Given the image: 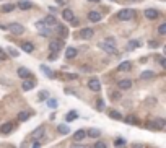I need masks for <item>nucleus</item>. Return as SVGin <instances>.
<instances>
[{"instance_id":"41","label":"nucleus","mask_w":166,"mask_h":148,"mask_svg":"<svg viewBox=\"0 0 166 148\" xmlns=\"http://www.w3.org/2000/svg\"><path fill=\"white\" fill-rule=\"evenodd\" d=\"M122 145H125V142H124L122 138H117V140H116V146H119V148H121Z\"/></svg>"},{"instance_id":"12","label":"nucleus","mask_w":166,"mask_h":148,"mask_svg":"<svg viewBox=\"0 0 166 148\" xmlns=\"http://www.w3.org/2000/svg\"><path fill=\"white\" fill-rule=\"evenodd\" d=\"M101 18H103V15L99 13V11H90V13H88V20L93 21V23L101 21Z\"/></svg>"},{"instance_id":"19","label":"nucleus","mask_w":166,"mask_h":148,"mask_svg":"<svg viewBox=\"0 0 166 148\" xmlns=\"http://www.w3.org/2000/svg\"><path fill=\"white\" fill-rule=\"evenodd\" d=\"M44 25L51 28V26H55L57 21H55V18H54L52 15H49V16H46V18H44Z\"/></svg>"},{"instance_id":"2","label":"nucleus","mask_w":166,"mask_h":148,"mask_svg":"<svg viewBox=\"0 0 166 148\" xmlns=\"http://www.w3.org/2000/svg\"><path fill=\"white\" fill-rule=\"evenodd\" d=\"M148 127L150 129H158V130H163L166 127V121L163 117H156V119H153V121L148 124Z\"/></svg>"},{"instance_id":"45","label":"nucleus","mask_w":166,"mask_h":148,"mask_svg":"<svg viewBox=\"0 0 166 148\" xmlns=\"http://www.w3.org/2000/svg\"><path fill=\"white\" fill-rule=\"evenodd\" d=\"M160 65H161V67H166V60H164V59H160Z\"/></svg>"},{"instance_id":"9","label":"nucleus","mask_w":166,"mask_h":148,"mask_svg":"<svg viewBox=\"0 0 166 148\" xmlns=\"http://www.w3.org/2000/svg\"><path fill=\"white\" fill-rule=\"evenodd\" d=\"M117 86L121 88V90H129L130 86H132V80H129V78L119 80V82H117Z\"/></svg>"},{"instance_id":"5","label":"nucleus","mask_w":166,"mask_h":148,"mask_svg":"<svg viewBox=\"0 0 166 148\" xmlns=\"http://www.w3.org/2000/svg\"><path fill=\"white\" fill-rule=\"evenodd\" d=\"M88 88H90L91 91H101V83H99V80H98V78L88 80Z\"/></svg>"},{"instance_id":"40","label":"nucleus","mask_w":166,"mask_h":148,"mask_svg":"<svg viewBox=\"0 0 166 148\" xmlns=\"http://www.w3.org/2000/svg\"><path fill=\"white\" fill-rule=\"evenodd\" d=\"M36 28H38L39 31H41L43 28H46V25H44V21H38V23H36Z\"/></svg>"},{"instance_id":"1","label":"nucleus","mask_w":166,"mask_h":148,"mask_svg":"<svg viewBox=\"0 0 166 148\" xmlns=\"http://www.w3.org/2000/svg\"><path fill=\"white\" fill-rule=\"evenodd\" d=\"M134 15H135V11L132 8H124V10H121L117 13V18L121 21H127V20H132Z\"/></svg>"},{"instance_id":"38","label":"nucleus","mask_w":166,"mask_h":148,"mask_svg":"<svg viewBox=\"0 0 166 148\" xmlns=\"http://www.w3.org/2000/svg\"><path fill=\"white\" fill-rule=\"evenodd\" d=\"M158 33L160 34H166V23H163V25L158 26Z\"/></svg>"},{"instance_id":"22","label":"nucleus","mask_w":166,"mask_h":148,"mask_svg":"<svg viewBox=\"0 0 166 148\" xmlns=\"http://www.w3.org/2000/svg\"><path fill=\"white\" fill-rule=\"evenodd\" d=\"M18 7L21 10H30L33 7V3L30 2V0H21V2H18Z\"/></svg>"},{"instance_id":"34","label":"nucleus","mask_w":166,"mask_h":148,"mask_svg":"<svg viewBox=\"0 0 166 148\" xmlns=\"http://www.w3.org/2000/svg\"><path fill=\"white\" fill-rule=\"evenodd\" d=\"M109 116H111L112 119H116V121H122L121 112H117V111H111V112H109Z\"/></svg>"},{"instance_id":"29","label":"nucleus","mask_w":166,"mask_h":148,"mask_svg":"<svg viewBox=\"0 0 166 148\" xmlns=\"http://www.w3.org/2000/svg\"><path fill=\"white\" fill-rule=\"evenodd\" d=\"M21 47H23V50H25V52H33V50H34V46H33L31 42H23Z\"/></svg>"},{"instance_id":"8","label":"nucleus","mask_w":166,"mask_h":148,"mask_svg":"<svg viewBox=\"0 0 166 148\" xmlns=\"http://www.w3.org/2000/svg\"><path fill=\"white\" fill-rule=\"evenodd\" d=\"M145 16L148 20H156L158 16H160V11L158 10H153V8H147L145 10Z\"/></svg>"},{"instance_id":"24","label":"nucleus","mask_w":166,"mask_h":148,"mask_svg":"<svg viewBox=\"0 0 166 148\" xmlns=\"http://www.w3.org/2000/svg\"><path fill=\"white\" fill-rule=\"evenodd\" d=\"M77 117H78V112H77V111H70V112H67L65 121H67V122H72V121H75Z\"/></svg>"},{"instance_id":"43","label":"nucleus","mask_w":166,"mask_h":148,"mask_svg":"<svg viewBox=\"0 0 166 148\" xmlns=\"http://www.w3.org/2000/svg\"><path fill=\"white\" fill-rule=\"evenodd\" d=\"M55 2L59 3V5H67V3H68V0H55Z\"/></svg>"},{"instance_id":"7","label":"nucleus","mask_w":166,"mask_h":148,"mask_svg":"<svg viewBox=\"0 0 166 148\" xmlns=\"http://www.w3.org/2000/svg\"><path fill=\"white\" fill-rule=\"evenodd\" d=\"M18 77L20 78H23V80H26V78H33V73L28 70V68H25V67H20L18 68Z\"/></svg>"},{"instance_id":"30","label":"nucleus","mask_w":166,"mask_h":148,"mask_svg":"<svg viewBox=\"0 0 166 148\" xmlns=\"http://www.w3.org/2000/svg\"><path fill=\"white\" fill-rule=\"evenodd\" d=\"M130 67H132V64L127 60V62H122V64L119 65V70H121V72H127V70H130Z\"/></svg>"},{"instance_id":"23","label":"nucleus","mask_w":166,"mask_h":148,"mask_svg":"<svg viewBox=\"0 0 166 148\" xmlns=\"http://www.w3.org/2000/svg\"><path fill=\"white\" fill-rule=\"evenodd\" d=\"M57 33H59V36H62V39H65L67 34H68V30H67V26L60 25L59 28H57Z\"/></svg>"},{"instance_id":"31","label":"nucleus","mask_w":166,"mask_h":148,"mask_svg":"<svg viewBox=\"0 0 166 148\" xmlns=\"http://www.w3.org/2000/svg\"><path fill=\"white\" fill-rule=\"evenodd\" d=\"M57 130H59V134H62V135H67L68 132H70V129H68V125H65V124H64V125L60 124L59 127H57Z\"/></svg>"},{"instance_id":"37","label":"nucleus","mask_w":166,"mask_h":148,"mask_svg":"<svg viewBox=\"0 0 166 148\" xmlns=\"http://www.w3.org/2000/svg\"><path fill=\"white\" fill-rule=\"evenodd\" d=\"M96 109H98V111H103V109H104V101H103V99H98V101H96Z\"/></svg>"},{"instance_id":"27","label":"nucleus","mask_w":166,"mask_h":148,"mask_svg":"<svg viewBox=\"0 0 166 148\" xmlns=\"http://www.w3.org/2000/svg\"><path fill=\"white\" fill-rule=\"evenodd\" d=\"M30 117H31V112H30V111H23V112L18 114V119H20L21 122H23V121H28Z\"/></svg>"},{"instance_id":"46","label":"nucleus","mask_w":166,"mask_h":148,"mask_svg":"<svg viewBox=\"0 0 166 148\" xmlns=\"http://www.w3.org/2000/svg\"><path fill=\"white\" fill-rule=\"evenodd\" d=\"M148 46H150V47H158V42H150Z\"/></svg>"},{"instance_id":"16","label":"nucleus","mask_w":166,"mask_h":148,"mask_svg":"<svg viewBox=\"0 0 166 148\" xmlns=\"http://www.w3.org/2000/svg\"><path fill=\"white\" fill-rule=\"evenodd\" d=\"M41 72L44 73L46 77H49V78H55V73L51 70V68L47 67V65H41Z\"/></svg>"},{"instance_id":"3","label":"nucleus","mask_w":166,"mask_h":148,"mask_svg":"<svg viewBox=\"0 0 166 148\" xmlns=\"http://www.w3.org/2000/svg\"><path fill=\"white\" fill-rule=\"evenodd\" d=\"M64 47V41L62 39H52L49 42V50L51 52H59V50Z\"/></svg>"},{"instance_id":"26","label":"nucleus","mask_w":166,"mask_h":148,"mask_svg":"<svg viewBox=\"0 0 166 148\" xmlns=\"http://www.w3.org/2000/svg\"><path fill=\"white\" fill-rule=\"evenodd\" d=\"M13 8H15V5L13 3H5V5H2V10L3 13H10V11H13Z\"/></svg>"},{"instance_id":"17","label":"nucleus","mask_w":166,"mask_h":148,"mask_svg":"<svg viewBox=\"0 0 166 148\" xmlns=\"http://www.w3.org/2000/svg\"><path fill=\"white\" fill-rule=\"evenodd\" d=\"M62 18L67 20V21H72L73 20V11L70 8H65L64 11H62Z\"/></svg>"},{"instance_id":"47","label":"nucleus","mask_w":166,"mask_h":148,"mask_svg":"<svg viewBox=\"0 0 166 148\" xmlns=\"http://www.w3.org/2000/svg\"><path fill=\"white\" fill-rule=\"evenodd\" d=\"M49 59H51V60H55V59H57V55H55V52H54L52 55H51V57H49Z\"/></svg>"},{"instance_id":"39","label":"nucleus","mask_w":166,"mask_h":148,"mask_svg":"<svg viewBox=\"0 0 166 148\" xmlns=\"http://www.w3.org/2000/svg\"><path fill=\"white\" fill-rule=\"evenodd\" d=\"M0 60H7V54H5V50L0 47Z\"/></svg>"},{"instance_id":"15","label":"nucleus","mask_w":166,"mask_h":148,"mask_svg":"<svg viewBox=\"0 0 166 148\" xmlns=\"http://www.w3.org/2000/svg\"><path fill=\"white\" fill-rule=\"evenodd\" d=\"M44 135V125H41V127H38L36 130H34V132L31 134V137L34 140H38V138H41V137Z\"/></svg>"},{"instance_id":"33","label":"nucleus","mask_w":166,"mask_h":148,"mask_svg":"<svg viewBox=\"0 0 166 148\" xmlns=\"http://www.w3.org/2000/svg\"><path fill=\"white\" fill-rule=\"evenodd\" d=\"M62 78H65V80H77V75H75V73H67V72H62Z\"/></svg>"},{"instance_id":"4","label":"nucleus","mask_w":166,"mask_h":148,"mask_svg":"<svg viewBox=\"0 0 166 148\" xmlns=\"http://www.w3.org/2000/svg\"><path fill=\"white\" fill-rule=\"evenodd\" d=\"M7 28L10 30V33L16 34V36H20V34L25 33V28H23V25H20V23H10Z\"/></svg>"},{"instance_id":"42","label":"nucleus","mask_w":166,"mask_h":148,"mask_svg":"<svg viewBox=\"0 0 166 148\" xmlns=\"http://www.w3.org/2000/svg\"><path fill=\"white\" fill-rule=\"evenodd\" d=\"M95 148H106V143H103V142H98V143L95 145Z\"/></svg>"},{"instance_id":"10","label":"nucleus","mask_w":166,"mask_h":148,"mask_svg":"<svg viewBox=\"0 0 166 148\" xmlns=\"http://www.w3.org/2000/svg\"><path fill=\"white\" fill-rule=\"evenodd\" d=\"M80 38H82V39L93 38V28H83V30L80 31Z\"/></svg>"},{"instance_id":"18","label":"nucleus","mask_w":166,"mask_h":148,"mask_svg":"<svg viewBox=\"0 0 166 148\" xmlns=\"http://www.w3.org/2000/svg\"><path fill=\"white\" fill-rule=\"evenodd\" d=\"M77 54H78V50L75 47H67V50H65L67 59H73V57H77Z\"/></svg>"},{"instance_id":"49","label":"nucleus","mask_w":166,"mask_h":148,"mask_svg":"<svg viewBox=\"0 0 166 148\" xmlns=\"http://www.w3.org/2000/svg\"><path fill=\"white\" fill-rule=\"evenodd\" d=\"M88 2H93V3H98L99 0H88Z\"/></svg>"},{"instance_id":"6","label":"nucleus","mask_w":166,"mask_h":148,"mask_svg":"<svg viewBox=\"0 0 166 148\" xmlns=\"http://www.w3.org/2000/svg\"><path fill=\"white\" fill-rule=\"evenodd\" d=\"M99 47H101L103 50H106L107 54H114V55H117L116 47H114V46H109L107 42H99Z\"/></svg>"},{"instance_id":"44","label":"nucleus","mask_w":166,"mask_h":148,"mask_svg":"<svg viewBox=\"0 0 166 148\" xmlns=\"http://www.w3.org/2000/svg\"><path fill=\"white\" fill-rule=\"evenodd\" d=\"M31 148H41V143H39V142L36 140V142L33 143V146H31Z\"/></svg>"},{"instance_id":"28","label":"nucleus","mask_w":166,"mask_h":148,"mask_svg":"<svg viewBox=\"0 0 166 148\" xmlns=\"http://www.w3.org/2000/svg\"><path fill=\"white\" fill-rule=\"evenodd\" d=\"M87 134H88L90 137H93V138H98V137L101 135V130H99V129H90Z\"/></svg>"},{"instance_id":"11","label":"nucleus","mask_w":166,"mask_h":148,"mask_svg":"<svg viewBox=\"0 0 166 148\" xmlns=\"http://www.w3.org/2000/svg\"><path fill=\"white\" fill-rule=\"evenodd\" d=\"M21 88H23V91H30V90H33V88H34V80H31V78L23 80Z\"/></svg>"},{"instance_id":"25","label":"nucleus","mask_w":166,"mask_h":148,"mask_svg":"<svg viewBox=\"0 0 166 148\" xmlns=\"http://www.w3.org/2000/svg\"><path fill=\"white\" fill-rule=\"evenodd\" d=\"M122 121H124L125 124H132V125H137V124H139V121H137L135 116H127L125 119H122Z\"/></svg>"},{"instance_id":"13","label":"nucleus","mask_w":166,"mask_h":148,"mask_svg":"<svg viewBox=\"0 0 166 148\" xmlns=\"http://www.w3.org/2000/svg\"><path fill=\"white\" fill-rule=\"evenodd\" d=\"M85 137H87V130H83V129H80L75 132V135H73V140L75 142H82Z\"/></svg>"},{"instance_id":"36","label":"nucleus","mask_w":166,"mask_h":148,"mask_svg":"<svg viewBox=\"0 0 166 148\" xmlns=\"http://www.w3.org/2000/svg\"><path fill=\"white\" fill-rule=\"evenodd\" d=\"M7 52H8L11 57H18V55H20V54H18V50L13 49V47H8V49H7Z\"/></svg>"},{"instance_id":"32","label":"nucleus","mask_w":166,"mask_h":148,"mask_svg":"<svg viewBox=\"0 0 166 148\" xmlns=\"http://www.w3.org/2000/svg\"><path fill=\"white\" fill-rule=\"evenodd\" d=\"M47 106L51 107V109H55L57 106H59V102H57V99H54V98H47Z\"/></svg>"},{"instance_id":"20","label":"nucleus","mask_w":166,"mask_h":148,"mask_svg":"<svg viewBox=\"0 0 166 148\" xmlns=\"http://www.w3.org/2000/svg\"><path fill=\"white\" fill-rule=\"evenodd\" d=\"M155 75H156L155 72L147 70V72H142V73H140V80H150V78H155Z\"/></svg>"},{"instance_id":"48","label":"nucleus","mask_w":166,"mask_h":148,"mask_svg":"<svg viewBox=\"0 0 166 148\" xmlns=\"http://www.w3.org/2000/svg\"><path fill=\"white\" fill-rule=\"evenodd\" d=\"M132 148H142V145H137V143H135V145H134Z\"/></svg>"},{"instance_id":"35","label":"nucleus","mask_w":166,"mask_h":148,"mask_svg":"<svg viewBox=\"0 0 166 148\" xmlns=\"http://www.w3.org/2000/svg\"><path fill=\"white\" fill-rule=\"evenodd\" d=\"M47 98H49V93H47V91H44V90H43L41 93H39V96H38L39 101H44V99H47Z\"/></svg>"},{"instance_id":"14","label":"nucleus","mask_w":166,"mask_h":148,"mask_svg":"<svg viewBox=\"0 0 166 148\" xmlns=\"http://www.w3.org/2000/svg\"><path fill=\"white\" fill-rule=\"evenodd\" d=\"M11 130H13V124H11V122H5V124L2 125V127H0V132H2V134H5V135H7V134H10Z\"/></svg>"},{"instance_id":"21","label":"nucleus","mask_w":166,"mask_h":148,"mask_svg":"<svg viewBox=\"0 0 166 148\" xmlns=\"http://www.w3.org/2000/svg\"><path fill=\"white\" fill-rule=\"evenodd\" d=\"M139 46H142V42L139 41V39H132L129 44H127V50H134V49H137Z\"/></svg>"}]
</instances>
